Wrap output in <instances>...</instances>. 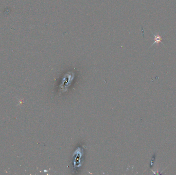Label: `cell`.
Masks as SVG:
<instances>
[{
    "instance_id": "1",
    "label": "cell",
    "mask_w": 176,
    "mask_h": 175,
    "mask_svg": "<svg viewBox=\"0 0 176 175\" xmlns=\"http://www.w3.org/2000/svg\"><path fill=\"white\" fill-rule=\"evenodd\" d=\"M153 35L154 37V42L153 44H152V45H151V46H152L153 45L155 44H159L160 43H162V40L163 39H162V37H161V35H154V34H153Z\"/></svg>"
},
{
    "instance_id": "2",
    "label": "cell",
    "mask_w": 176,
    "mask_h": 175,
    "mask_svg": "<svg viewBox=\"0 0 176 175\" xmlns=\"http://www.w3.org/2000/svg\"><path fill=\"white\" fill-rule=\"evenodd\" d=\"M155 158H156V155L155 154H154L152 157V159H151V161L150 162V167L151 168L153 166V165L154 164V161H155Z\"/></svg>"
}]
</instances>
